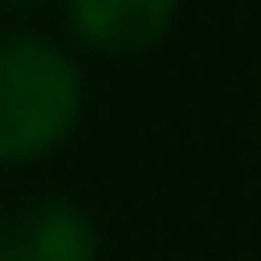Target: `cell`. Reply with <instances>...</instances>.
I'll return each mask as SVG.
<instances>
[{
    "label": "cell",
    "mask_w": 261,
    "mask_h": 261,
    "mask_svg": "<svg viewBox=\"0 0 261 261\" xmlns=\"http://www.w3.org/2000/svg\"><path fill=\"white\" fill-rule=\"evenodd\" d=\"M180 0H64V23L93 53H145L174 23Z\"/></svg>",
    "instance_id": "cell-2"
},
{
    "label": "cell",
    "mask_w": 261,
    "mask_h": 261,
    "mask_svg": "<svg viewBox=\"0 0 261 261\" xmlns=\"http://www.w3.org/2000/svg\"><path fill=\"white\" fill-rule=\"evenodd\" d=\"M6 6H23V0H6Z\"/></svg>",
    "instance_id": "cell-4"
},
{
    "label": "cell",
    "mask_w": 261,
    "mask_h": 261,
    "mask_svg": "<svg viewBox=\"0 0 261 261\" xmlns=\"http://www.w3.org/2000/svg\"><path fill=\"white\" fill-rule=\"evenodd\" d=\"M82 122V70L47 35H0V168L35 163Z\"/></svg>",
    "instance_id": "cell-1"
},
{
    "label": "cell",
    "mask_w": 261,
    "mask_h": 261,
    "mask_svg": "<svg viewBox=\"0 0 261 261\" xmlns=\"http://www.w3.org/2000/svg\"><path fill=\"white\" fill-rule=\"evenodd\" d=\"M0 261H99V232L70 197H41L0 232Z\"/></svg>",
    "instance_id": "cell-3"
}]
</instances>
